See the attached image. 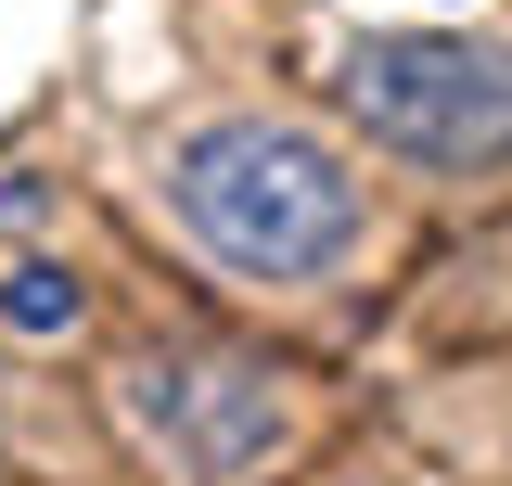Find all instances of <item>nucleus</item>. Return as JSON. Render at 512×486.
<instances>
[{
  "label": "nucleus",
  "mask_w": 512,
  "mask_h": 486,
  "mask_svg": "<svg viewBox=\"0 0 512 486\" xmlns=\"http://www.w3.org/2000/svg\"><path fill=\"white\" fill-rule=\"evenodd\" d=\"M167 205L180 231L244 269V282H320L346 243H359V180L320 154L308 128H269V116H218L180 141L167 167Z\"/></svg>",
  "instance_id": "f257e3e1"
},
{
  "label": "nucleus",
  "mask_w": 512,
  "mask_h": 486,
  "mask_svg": "<svg viewBox=\"0 0 512 486\" xmlns=\"http://www.w3.org/2000/svg\"><path fill=\"white\" fill-rule=\"evenodd\" d=\"M128 410H141V435L180 474H244V461L282 448V397L231 359H141L128 371Z\"/></svg>",
  "instance_id": "7ed1b4c3"
},
{
  "label": "nucleus",
  "mask_w": 512,
  "mask_h": 486,
  "mask_svg": "<svg viewBox=\"0 0 512 486\" xmlns=\"http://www.w3.org/2000/svg\"><path fill=\"white\" fill-rule=\"evenodd\" d=\"M0 320H13V333H64V320H77V282H64V269H13V282H0Z\"/></svg>",
  "instance_id": "20e7f679"
},
{
  "label": "nucleus",
  "mask_w": 512,
  "mask_h": 486,
  "mask_svg": "<svg viewBox=\"0 0 512 486\" xmlns=\"http://www.w3.org/2000/svg\"><path fill=\"white\" fill-rule=\"evenodd\" d=\"M346 116L372 128L384 154L410 167H512V52L487 39H448V26H397V39H359L346 52Z\"/></svg>",
  "instance_id": "f03ea898"
}]
</instances>
